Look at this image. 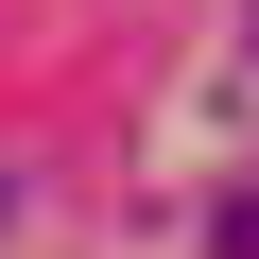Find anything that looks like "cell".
<instances>
[{
    "label": "cell",
    "mask_w": 259,
    "mask_h": 259,
    "mask_svg": "<svg viewBox=\"0 0 259 259\" xmlns=\"http://www.w3.org/2000/svg\"><path fill=\"white\" fill-rule=\"evenodd\" d=\"M225 259H259V190H225Z\"/></svg>",
    "instance_id": "6da1fadb"
},
{
    "label": "cell",
    "mask_w": 259,
    "mask_h": 259,
    "mask_svg": "<svg viewBox=\"0 0 259 259\" xmlns=\"http://www.w3.org/2000/svg\"><path fill=\"white\" fill-rule=\"evenodd\" d=\"M0 225H18V173H0Z\"/></svg>",
    "instance_id": "7a4b0ae2"
},
{
    "label": "cell",
    "mask_w": 259,
    "mask_h": 259,
    "mask_svg": "<svg viewBox=\"0 0 259 259\" xmlns=\"http://www.w3.org/2000/svg\"><path fill=\"white\" fill-rule=\"evenodd\" d=\"M242 18H259V0H242Z\"/></svg>",
    "instance_id": "3957f363"
}]
</instances>
